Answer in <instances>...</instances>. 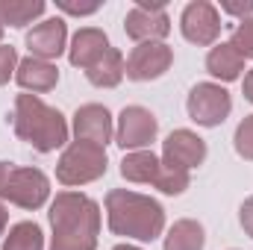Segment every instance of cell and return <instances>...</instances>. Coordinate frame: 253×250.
<instances>
[{"label": "cell", "instance_id": "obj_1", "mask_svg": "<svg viewBox=\"0 0 253 250\" xmlns=\"http://www.w3.org/2000/svg\"><path fill=\"white\" fill-rule=\"evenodd\" d=\"M50 250H97L100 206L80 191H59L50 203Z\"/></svg>", "mask_w": 253, "mask_h": 250}, {"label": "cell", "instance_id": "obj_2", "mask_svg": "<svg viewBox=\"0 0 253 250\" xmlns=\"http://www.w3.org/2000/svg\"><path fill=\"white\" fill-rule=\"evenodd\" d=\"M106 221L115 236L135 242H153L165 233V209L153 197L126 188H112L106 194Z\"/></svg>", "mask_w": 253, "mask_h": 250}, {"label": "cell", "instance_id": "obj_3", "mask_svg": "<svg viewBox=\"0 0 253 250\" xmlns=\"http://www.w3.org/2000/svg\"><path fill=\"white\" fill-rule=\"evenodd\" d=\"M12 124H15V135L27 144H33L39 153H53L59 150L71 129L68 121L59 109L47 106L42 97L36 94H18L15 97V115H12Z\"/></svg>", "mask_w": 253, "mask_h": 250}, {"label": "cell", "instance_id": "obj_4", "mask_svg": "<svg viewBox=\"0 0 253 250\" xmlns=\"http://www.w3.org/2000/svg\"><path fill=\"white\" fill-rule=\"evenodd\" d=\"M50 197V180L39 168H21L0 162V200H9L21 209H42Z\"/></svg>", "mask_w": 253, "mask_h": 250}, {"label": "cell", "instance_id": "obj_5", "mask_svg": "<svg viewBox=\"0 0 253 250\" xmlns=\"http://www.w3.org/2000/svg\"><path fill=\"white\" fill-rule=\"evenodd\" d=\"M106 174V147L91 141H71L56 162V180L62 186H85Z\"/></svg>", "mask_w": 253, "mask_h": 250}, {"label": "cell", "instance_id": "obj_6", "mask_svg": "<svg viewBox=\"0 0 253 250\" xmlns=\"http://www.w3.org/2000/svg\"><path fill=\"white\" fill-rule=\"evenodd\" d=\"M186 109H189V118L194 124L218 126V124H224L227 115L233 112V97L218 83H197L189 91Z\"/></svg>", "mask_w": 253, "mask_h": 250}, {"label": "cell", "instance_id": "obj_7", "mask_svg": "<svg viewBox=\"0 0 253 250\" xmlns=\"http://www.w3.org/2000/svg\"><path fill=\"white\" fill-rule=\"evenodd\" d=\"M159 132V121L150 109L144 106H124L118 115V126H115V141L124 150H147L150 141Z\"/></svg>", "mask_w": 253, "mask_h": 250}, {"label": "cell", "instance_id": "obj_8", "mask_svg": "<svg viewBox=\"0 0 253 250\" xmlns=\"http://www.w3.org/2000/svg\"><path fill=\"white\" fill-rule=\"evenodd\" d=\"M126 36L138 44L144 42H162L171 33V18L162 3H135L124 18Z\"/></svg>", "mask_w": 253, "mask_h": 250}, {"label": "cell", "instance_id": "obj_9", "mask_svg": "<svg viewBox=\"0 0 253 250\" xmlns=\"http://www.w3.org/2000/svg\"><path fill=\"white\" fill-rule=\"evenodd\" d=\"M180 30L186 36V42L197 44V47H209L215 44V39L221 36V15L218 6L206 3V0H194L183 9L180 15Z\"/></svg>", "mask_w": 253, "mask_h": 250}, {"label": "cell", "instance_id": "obj_10", "mask_svg": "<svg viewBox=\"0 0 253 250\" xmlns=\"http://www.w3.org/2000/svg\"><path fill=\"white\" fill-rule=\"evenodd\" d=\"M174 62V50L162 42H144L135 44L129 59H126V80L132 83H147V80H159Z\"/></svg>", "mask_w": 253, "mask_h": 250}, {"label": "cell", "instance_id": "obj_11", "mask_svg": "<svg viewBox=\"0 0 253 250\" xmlns=\"http://www.w3.org/2000/svg\"><path fill=\"white\" fill-rule=\"evenodd\" d=\"M74 135L77 141H91V144H100L106 147L115 135V126H112V115L106 106L100 103H85L74 112Z\"/></svg>", "mask_w": 253, "mask_h": 250}, {"label": "cell", "instance_id": "obj_12", "mask_svg": "<svg viewBox=\"0 0 253 250\" xmlns=\"http://www.w3.org/2000/svg\"><path fill=\"white\" fill-rule=\"evenodd\" d=\"M65 42H68V27L62 18H44L27 33L30 56L44 59V62H53L56 56H62Z\"/></svg>", "mask_w": 253, "mask_h": 250}, {"label": "cell", "instance_id": "obj_13", "mask_svg": "<svg viewBox=\"0 0 253 250\" xmlns=\"http://www.w3.org/2000/svg\"><path fill=\"white\" fill-rule=\"evenodd\" d=\"M162 159L191 171V168L203 165V159H206V141L197 132H191V129H174L162 141Z\"/></svg>", "mask_w": 253, "mask_h": 250}, {"label": "cell", "instance_id": "obj_14", "mask_svg": "<svg viewBox=\"0 0 253 250\" xmlns=\"http://www.w3.org/2000/svg\"><path fill=\"white\" fill-rule=\"evenodd\" d=\"M106 50H109V39H106V33L97 30V27H83V30L74 36L71 47H68V59H71L74 68L88 71L94 62H100V59L106 56Z\"/></svg>", "mask_w": 253, "mask_h": 250}, {"label": "cell", "instance_id": "obj_15", "mask_svg": "<svg viewBox=\"0 0 253 250\" xmlns=\"http://www.w3.org/2000/svg\"><path fill=\"white\" fill-rule=\"evenodd\" d=\"M15 80H18V85H21L27 94H44V91L56 88V83H59V68L53 62L27 56V59H21L18 68H15Z\"/></svg>", "mask_w": 253, "mask_h": 250}, {"label": "cell", "instance_id": "obj_16", "mask_svg": "<svg viewBox=\"0 0 253 250\" xmlns=\"http://www.w3.org/2000/svg\"><path fill=\"white\" fill-rule=\"evenodd\" d=\"M206 71L221 83H233V80L242 77L245 59L233 50V44H215L209 50V56H206Z\"/></svg>", "mask_w": 253, "mask_h": 250}, {"label": "cell", "instance_id": "obj_17", "mask_svg": "<svg viewBox=\"0 0 253 250\" xmlns=\"http://www.w3.org/2000/svg\"><path fill=\"white\" fill-rule=\"evenodd\" d=\"M159 162L162 159L153 150H132L121 159V177L129 183H156Z\"/></svg>", "mask_w": 253, "mask_h": 250}, {"label": "cell", "instance_id": "obj_18", "mask_svg": "<svg viewBox=\"0 0 253 250\" xmlns=\"http://www.w3.org/2000/svg\"><path fill=\"white\" fill-rule=\"evenodd\" d=\"M124 74H126V62H124V56H121V50H115V47H109L100 62H94L85 71L88 83L97 85V88H115L124 80Z\"/></svg>", "mask_w": 253, "mask_h": 250}, {"label": "cell", "instance_id": "obj_19", "mask_svg": "<svg viewBox=\"0 0 253 250\" xmlns=\"http://www.w3.org/2000/svg\"><path fill=\"white\" fill-rule=\"evenodd\" d=\"M44 3L42 0H0V27H27L36 18L44 15Z\"/></svg>", "mask_w": 253, "mask_h": 250}, {"label": "cell", "instance_id": "obj_20", "mask_svg": "<svg viewBox=\"0 0 253 250\" xmlns=\"http://www.w3.org/2000/svg\"><path fill=\"white\" fill-rule=\"evenodd\" d=\"M203 245H206V233L191 218L177 221L165 236V250H203Z\"/></svg>", "mask_w": 253, "mask_h": 250}, {"label": "cell", "instance_id": "obj_21", "mask_svg": "<svg viewBox=\"0 0 253 250\" xmlns=\"http://www.w3.org/2000/svg\"><path fill=\"white\" fill-rule=\"evenodd\" d=\"M3 250H44V233L36 221H21L3 239Z\"/></svg>", "mask_w": 253, "mask_h": 250}, {"label": "cell", "instance_id": "obj_22", "mask_svg": "<svg viewBox=\"0 0 253 250\" xmlns=\"http://www.w3.org/2000/svg\"><path fill=\"white\" fill-rule=\"evenodd\" d=\"M191 183V177H189V171L186 168H180V165H171V162H159V174H156V183L153 186L159 188L162 194H183L186 188H189Z\"/></svg>", "mask_w": 253, "mask_h": 250}, {"label": "cell", "instance_id": "obj_23", "mask_svg": "<svg viewBox=\"0 0 253 250\" xmlns=\"http://www.w3.org/2000/svg\"><path fill=\"white\" fill-rule=\"evenodd\" d=\"M230 44L242 59H253V18H245V21L236 24Z\"/></svg>", "mask_w": 253, "mask_h": 250}, {"label": "cell", "instance_id": "obj_24", "mask_svg": "<svg viewBox=\"0 0 253 250\" xmlns=\"http://www.w3.org/2000/svg\"><path fill=\"white\" fill-rule=\"evenodd\" d=\"M233 144H236V153H239L242 159L253 162V115H248L242 124L236 126V138H233Z\"/></svg>", "mask_w": 253, "mask_h": 250}, {"label": "cell", "instance_id": "obj_25", "mask_svg": "<svg viewBox=\"0 0 253 250\" xmlns=\"http://www.w3.org/2000/svg\"><path fill=\"white\" fill-rule=\"evenodd\" d=\"M15 68H18V53L12 44H0V85L9 83V77H15Z\"/></svg>", "mask_w": 253, "mask_h": 250}, {"label": "cell", "instance_id": "obj_26", "mask_svg": "<svg viewBox=\"0 0 253 250\" xmlns=\"http://www.w3.org/2000/svg\"><path fill=\"white\" fill-rule=\"evenodd\" d=\"M221 12H227V15H236V18H253V0H248V3H221Z\"/></svg>", "mask_w": 253, "mask_h": 250}, {"label": "cell", "instance_id": "obj_27", "mask_svg": "<svg viewBox=\"0 0 253 250\" xmlns=\"http://www.w3.org/2000/svg\"><path fill=\"white\" fill-rule=\"evenodd\" d=\"M239 221H242L245 233L253 236V197H248V200L242 203V209H239Z\"/></svg>", "mask_w": 253, "mask_h": 250}, {"label": "cell", "instance_id": "obj_28", "mask_svg": "<svg viewBox=\"0 0 253 250\" xmlns=\"http://www.w3.org/2000/svg\"><path fill=\"white\" fill-rule=\"evenodd\" d=\"M59 9H62V12H68V15H94L100 6H97V3H88V6H77V3H68V0H62V3H59Z\"/></svg>", "mask_w": 253, "mask_h": 250}, {"label": "cell", "instance_id": "obj_29", "mask_svg": "<svg viewBox=\"0 0 253 250\" xmlns=\"http://www.w3.org/2000/svg\"><path fill=\"white\" fill-rule=\"evenodd\" d=\"M245 97L253 103V68L245 74Z\"/></svg>", "mask_w": 253, "mask_h": 250}, {"label": "cell", "instance_id": "obj_30", "mask_svg": "<svg viewBox=\"0 0 253 250\" xmlns=\"http://www.w3.org/2000/svg\"><path fill=\"white\" fill-rule=\"evenodd\" d=\"M6 224H9V212H6V206L0 203V236L6 233Z\"/></svg>", "mask_w": 253, "mask_h": 250}, {"label": "cell", "instance_id": "obj_31", "mask_svg": "<svg viewBox=\"0 0 253 250\" xmlns=\"http://www.w3.org/2000/svg\"><path fill=\"white\" fill-rule=\"evenodd\" d=\"M112 250H141V248H135V245H118V248H112Z\"/></svg>", "mask_w": 253, "mask_h": 250}, {"label": "cell", "instance_id": "obj_32", "mask_svg": "<svg viewBox=\"0 0 253 250\" xmlns=\"http://www.w3.org/2000/svg\"><path fill=\"white\" fill-rule=\"evenodd\" d=\"M0 39H3V27H0Z\"/></svg>", "mask_w": 253, "mask_h": 250}]
</instances>
